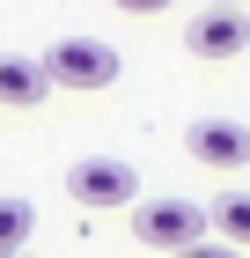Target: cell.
Listing matches in <instances>:
<instances>
[{
  "instance_id": "277c9868",
  "label": "cell",
  "mask_w": 250,
  "mask_h": 258,
  "mask_svg": "<svg viewBox=\"0 0 250 258\" xmlns=\"http://www.w3.org/2000/svg\"><path fill=\"white\" fill-rule=\"evenodd\" d=\"M184 155L213 170H250V125L243 118H192L184 125Z\"/></svg>"
},
{
  "instance_id": "ba28073f",
  "label": "cell",
  "mask_w": 250,
  "mask_h": 258,
  "mask_svg": "<svg viewBox=\"0 0 250 258\" xmlns=\"http://www.w3.org/2000/svg\"><path fill=\"white\" fill-rule=\"evenodd\" d=\"M206 214H213V236H221V243H235V251L250 243V192H221Z\"/></svg>"
},
{
  "instance_id": "7a4b0ae2",
  "label": "cell",
  "mask_w": 250,
  "mask_h": 258,
  "mask_svg": "<svg viewBox=\"0 0 250 258\" xmlns=\"http://www.w3.org/2000/svg\"><path fill=\"white\" fill-rule=\"evenodd\" d=\"M66 199L89 207V214H103V207H140V177H133V162H118V155H81L74 170H66Z\"/></svg>"
},
{
  "instance_id": "8992f818",
  "label": "cell",
  "mask_w": 250,
  "mask_h": 258,
  "mask_svg": "<svg viewBox=\"0 0 250 258\" xmlns=\"http://www.w3.org/2000/svg\"><path fill=\"white\" fill-rule=\"evenodd\" d=\"M44 96H52L44 59H30V52H0V103H8V111H37Z\"/></svg>"
},
{
  "instance_id": "3957f363",
  "label": "cell",
  "mask_w": 250,
  "mask_h": 258,
  "mask_svg": "<svg viewBox=\"0 0 250 258\" xmlns=\"http://www.w3.org/2000/svg\"><path fill=\"white\" fill-rule=\"evenodd\" d=\"M44 74H52V89H111L118 81V52L103 37H59L44 52Z\"/></svg>"
},
{
  "instance_id": "5b68a950",
  "label": "cell",
  "mask_w": 250,
  "mask_h": 258,
  "mask_svg": "<svg viewBox=\"0 0 250 258\" xmlns=\"http://www.w3.org/2000/svg\"><path fill=\"white\" fill-rule=\"evenodd\" d=\"M184 44H192L199 59H235L250 52V8H199L184 22Z\"/></svg>"
},
{
  "instance_id": "9c48e42d",
  "label": "cell",
  "mask_w": 250,
  "mask_h": 258,
  "mask_svg": "<svg viewBox=\"0 0 250 258\" xmlns=\"http://www.w3.org/2000/svg\"><path fill=\"white\" fill-rule=\"evenodd\" d=\"M177 258H243L235 243H221V236H206V243H192V251H177Z\"/></svg>"
},
{
  "instance_id": "30bf717a",
  "label": "cell",
  "mask_w": 250,
  "mask_h": 258,
  "mask_svg": "<svg viewBox=\"0 0 250 258\" xmlns=\"http://www.w3.org/2000/svg\"><path fill=\"white\" fill-rule=\"evenodd\" d=\"M22 258H30V251H22Z\"/></svg>"
},
{
  "instance_id": "6da1fadb",
  "label": "cell",
  "mask_w": 250,
  "mask_h": 258,
  "mask_svg": "<svg viewBox=\"0 0 250 258\" xmlns=\"http://www.w3.org/2000/svg\"><path fill=\"white\" fill-rule=\"evenodd\" d=\"M206 229H213V214L199 207V199H140L133 207V236L147 243V251H192V243H206Z\"/></svg>"
},
{
  "instance_id": "52a82bcc",
  "label": "cell",
  "mask_w": 250,
  "mask_h": 258,
  "mask_svg": "<svg viewBox=\"0 0 250 258\" xmlns=\"http://www.w3.org/2000/svg\"><path fill=\"white\" fill-rule=\"evenodd\" d=\"M30 236H37V207L8 192V199H0V258H22Z\"/></svg>"
}]
</instances>
